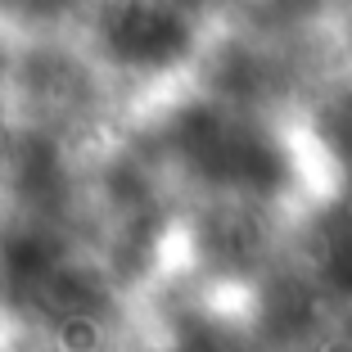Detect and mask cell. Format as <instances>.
Here are the masks:
<instances>
[{"label":"cell","mask_w":352,"mask_h":352,"mask_svg":"<svg viewBox=\"0 0 352 352\" xmlns=\"http://www.w3.org/2000/svg\"><path fill=\"white\" fill-rule=\"evenodd\" d=\"M104 45L113 50L118 63L167 68L190 50V28L163 0H118L104 14Z\"/></svg>","instance_id":"obj_1"}]
</instances>
